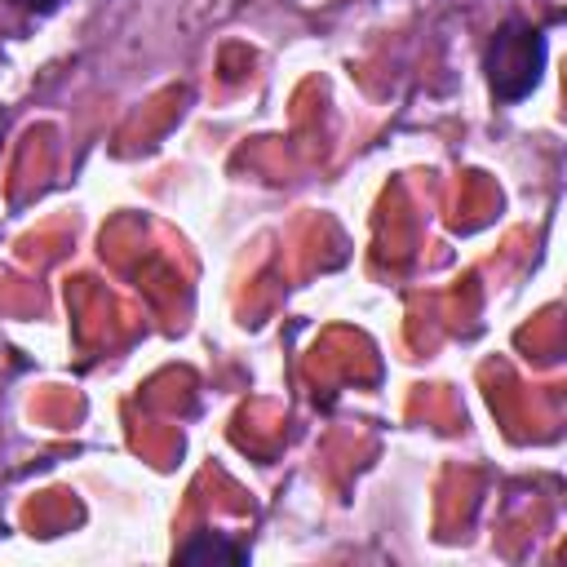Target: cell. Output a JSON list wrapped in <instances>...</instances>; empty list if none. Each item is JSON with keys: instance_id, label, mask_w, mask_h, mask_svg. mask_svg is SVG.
<instances>
[{"instance_id": "3", "label": "cell", "mask_w": 567, "mask_h": 567, "mask_svg": "<svg viewBox=\"0 0 567 567\" xmlns=\"http://www.w3.org/2000/svg\"><path fill=\"white\" fill-rule=\"evenodd\" d=\"M9 4H18L22 13H35V18H49L62 9V0H9Z\"/></svg>"}, {"instance_id": "1", "label": "cell", "mask_w": 567, "mask_h": 567, "mask_svg": "<svg viewBox=\"0 0 567 567\" xmlns=\"http://www.w3.org/2000/svg\"><path fill=\"white\" fill-rule=\"evenodd\" d=\"M545 58H549V44H545V31L540 27H532L527 18L501 22L492 31L487 58H483L492 97L505 102V106L532 97L536 84H540V75H545Z\"/></svg>"}, {"instance_id": "2", "label": "cell", "mask_w": 567, "mask_h": 567, "mask_svg": "<svg viewBox=\"0 0 567 567\" xmlns=\"http://www.w3.org/2000/svg\"><path fill=\"white\" fill-rule=\"evenodd\" d=\"M252 554H248V545H239V540H230L226 532H195L182 549H177V563H186V567H208V563H226V567H244Z\"/></svg>"}]
</instances>
